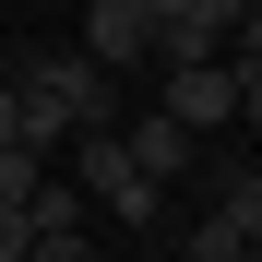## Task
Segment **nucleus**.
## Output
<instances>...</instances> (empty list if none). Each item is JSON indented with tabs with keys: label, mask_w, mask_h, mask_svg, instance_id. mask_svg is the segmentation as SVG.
I'll return each mask as SVG.
<instances>
[{
	"label": "nucleus",
	"mask_w": 262,
	"mask_h": 262,
	"mask_svg": "<svg viewBox=\"0 0 262 262\" xmlns=\"http://www.w3.org/2000/svg\"><path fill=\"white\" fill-rule=\"evenodd\" d=\"M12 96H24V155H48L60 131H119L107 72L83 60V48H24L12 60Z\"/></svg>",
	"instance_id": "obj_1"
},
{
	"label": "nucleus",
	"mask_w": 262,
	"mask_h": 262,
	"mask_svg": "<svg viewBox=\"0 0 262 262\" xmlns=\"http://www.w3.org/2000/svg\"><path fill=\"white\" fill-rule=\"evenodd\" d=\"M155 48L167 72H214L238 48V0H155Z\"/></svg>",
	"instance_id": "obj_2"
},
{
	"label": "nucleus",
	"mask_w": 262,
	"mask_h": 262,
	"mask_svg": "<svg viewBox=\"0 0 262 262\" xmlns=\"http://www.w3.org/2000/svg\"><path fill=\"white\" fill-rule=\"evenodd\" d=\"M83 191H96L119 227H143L155 214V179H131V155H119V131H83Z\"/></svg>",
	"instance_id": "obj_3"
},
{
	"label": "nucleus",
	"mask_w": 262,
	"mask_h": 262,
	"mask_svg": "<svg viewBox=\"0 0 262 262\" xmlns=\"http://www.w3.org/2000/svg\"><path fill=\"white\" fill-rule=\"evenodd\" d=\"M143 48H155V0H96V12H83V60L96 72L143 60Z\"/></svg>",
	"instance_id": "obj_4"
},
{
	"label": "nucleus",
	"mask_w": 262,
	"mask_h": 262,
	"mask_svg": "<svg viewBox=\"0 0 262 262\" xmlns=\"http://www.w3.org/2000/svg\"><path fill=\"white\" fill-rule=\"evenodd\" d=\"M167 119L179 131H227L238 119V72L214 60V72H167Z\"/></svg>",
	"instance_id": "obj_5"
},
{
	"label": "nucleus",
	"mask_w": 262,
	"mask_h": 262,
	"mask_svg": "<svg viewBox=\"0 0 262 262\" xmlns=\"http://www.w3.org/2000/svg\"><path fill=\"white\" fill-rule=\"evenodd\" d=\"M119 155H131V179L167 191V179H179V155H191V131L167 119V107H155V119H119Z\"/></svg>",
	"instance_id": "obj_6"
},
{
	"label": "nucleus",
	"mask_w": 262,
	"mask_h": 262,
	"mask_svg": "<svg viewBox=\"0 0 262 262\" xmlns=\"http://www.w3.org/2000/svg\"><path fill=\"white\" fill-rule=\"evenodd\" d=\"M214 227H227L238 250H262V167H238V179L214 191Z\"/></svg>",
	"instance_id": "obj_7"
},
{
	"label": "nucleus",
	"mask_w": 262,
	"mask_h": 262,
	"mask_svg": "<svg viewBox=\"0 0 262 262\" xmlns=\"http://www.w3.org/2000/svg\"><path fill=\"white\" fill-rule=\"evenodd\" d=\"M238 72H262V0H238Z\"/></svg>",
	"instance_id": "obj_8"
},
{
	"label": "nucleus",
	"mask_w": 262,
	"mask_h": 262,
	"mask_svg": "<svg viewBox=\"0 0 262 262\" xmlns=\"http://www.w3.org/2000/svg\"><path fill=\"white\" fill-rule=\"evenodd\" d=\"M0 155H24V96L0 83Z\"/></svg>",
	"instance_id": "obj_9"
},
{
	"label": "nucleus",
	"mask_w": 262,
	"mask_h": 262,
	"mask_svg": "<svg viewBox=\"0 0 262 262\" xmlns=\"http://www.w3.org/2000/svg\"><path fill=\"white\" fill-rule=\"evenodd\" d=\"M227 72H238V60H227ZM238 119L262 131V72H238Z\"/></svg>",
	"instance_id": "obj_10"
},
{
	"label": "nucleus",
	"mask_w": 262,
	"mask_h": 262,
	"mask_svg": "<svg viewBox=\"0 0 262 262\" xmlns=\"http://www.w3.org/2000/svg\"><path fill=\"white\" fill-rule=\"evenodd\" d=\"M250 262H262V250H250Z\"/></svg>",
	"instance_id": "obj_11"
}]
</instances>
